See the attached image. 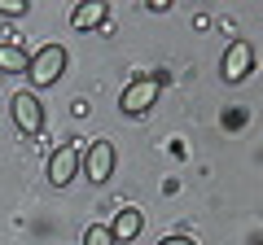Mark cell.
<instances>
[{"mask_svg":"<svg viewBox=\"0 0 263 245\" xmlns=\"http://www.w3.org/2000/svg\"><path fill=\"white\" fill-rule=\"evenodd\" d=\"M224 79L228 84H241L246 75L254 70V48H250V39H233V44L224 48Z\"/></svg>","mask_w":263,"mask_h":245,"instance_id":"obj_4","label":"cell"},{"mask_svg":"<svg viewBox=\"0 0 263 245\" xmlns=\"http://www.w3.org/2000/svg\"><path fill=\"white\" fill-rule=\"evenodd\" d=\"M141 223H145V215L136 206H123L119 215H114V223H110V236H114V245H123V241H136L141 236Z\"/></svg>","mask_w":263,"mask_h":245,"instance_id":"obj_7","label":"cell"},{"mask_svg":"<svg viewBox=\"0 0 263 245\" xmlns=\"http://www.w3.org/2000/svg\"><path fill=\"white\" fill-rule=\"evenodd\" d=\"M62 70H66V48H62V44H44V48L27 62V79H31V84H40V88L57 84Z\"/></svg>","mask_w":263,"mask_h":245,"instance_id":"obj_2","label":"cell"},{"mask_svg":"<svg viewBox=\"0 0 263 245\" xmlns=\"http://www.w3.org/2000/svg\"><path fill=\"white\" fill-rule=\"evenodd\" d=\"M158 245H193V241H189V236H162Z\"/></svg>","mask_w":263,"mask_h":245,"instance_id":"obj_12","label":"cell"},{"mask_svg":"<svg viewBox=\"0 0 263 245\" xmlns=\"http://www.w3.org/2000/svg\"><path fill=\"white\" fill-rule=\"evenodd\" d=\"M158 92H162V75H136L127 88H123V96H119V110L136 118V114H145L154 101H158Z\"/></svg>","mask_w":263,"mask_h":245,"instance_id":"obj_1","label":"cell"},{"mask_svg":"<svg viewBox=\"0 0 263 245\" xmlns=\"http://www.w3.org/2000/svg\"><path fill=\"white\" fill-rule=\"evenodd\" d=\"M13 122H18L22 136H40L44 132V105L35 92H18L13 96Z\"/></svg>","mask_w":263,"mask_h":245,"instance_id":"obj_3","label":"cell"},{"mask_svg":"<svg viewBox=\"0 0 263 245\" xmlns=\"http://www.w3.org/2000/svg\"><path fill=\"white\" fill-rule=\"evenodd\" d=\"M75 171H79V149L75 145H62V149L48 158V184H53V189H66V184L75 179Z\"/></svg>","mask_w":263,"mask_h":245,"instance_id":"obj_6","label":"cell"},{"mask_svg":"<svg viewBox=\"0 0 263 245\" xmlns=\"http://www.w3.org/2000/svg\"><path fill=\"white\" fill-rule=\"evenodd\" d=\"M105 18H110V5H105V0H88V5H79V9L70 13L75 31H97V27H105Z\"/></svg>","mask_w":263,"mask_h":245,"instance_id":"obj_8","label":"cell"},{"mask_svg":"<svg viewBox=\"0 0 263 245\" xmlns=\"http://www.w3.org/2000/svg\"><path fill=\"white\" fill-rule=\"evenodd\" d=\"M84 171L92 184H105L114 175V145L110 140H92L88 145V158H84Z\"/></svg>","mask_w":263,"mask_h":245,"instance_id":"obj_5","label":"cell"},{"mask_svg":"<svg viewBox=\"0 0 263 245\" xmlns=\"http://www.w3.org/2000/svg\"><path fill=\"white\" fill-rule=\"evenodd\" d=\"M84 245H114V236H110V223H92L84 232Z\"/></svg>","mask_w":263,"mask_h":245,"instance_id":"obj_10","label":"cell"},{"mask_svg":"<svg viewBox=\"0 0 263 245\" xmlns=\"http://www.w3.org/2000/svg\"><path fill=\"white\" fill-rule=\"evenodd\" d=\"M27 62L31 57L18 44H0V70H27Z\"/></svg>","mask_w":263,"mask_h":245,"instance_id":"obj_9","label":"cell"},{"mask_svg":"<svg viewBox=\"0 0 263 245\" xmlns=\"http://www.w3.org/2000/svg\"><path fill=\"white\" fill-rule=\"evenodd\" d=\"M0 13L5 18H22L27 13V0H0Z\"/></svg>","mask_w":263,"mask_h":245,"instance_id":"obj_11","label":"cell"}]
</instances>
